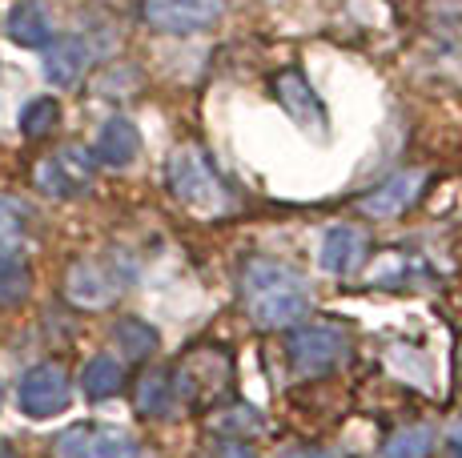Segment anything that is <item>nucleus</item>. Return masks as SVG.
Masks as SVG:
<instances>
[{"label": "nucleus", "instance_id": "f257e3e1", "mask_svg": "<svg viewBox=\"0 0 462 458\" xmlns=\"http://www.w3.org/2000/svg\"><path fill=\"white\" fill-rule=\"evenodd\" d=\"M242 298L250 318L265 330L298 322L310 310V286L273 258H250L242 266Z\"/></svg>", "mask_w": 462, "mask_h": 458}, {"label": "nucleus", "instance_id": "f03ea898", "mask_svg": "<svg viewBox=\"0 0 462 458\" xmlns=\"http://www.w3.org/2000/svg\"><path fill=\"white\" fill-rule=\"evenodd\" d=\"M169 189L181 206H189L193 214H229L234 209V193H229L226 178L217 173V165L206 157L201 145H177L169 153Z\"/></svg>", "mask_w": 462, "mask_h": 458}, {"label": "nucleus", "instance_id": "7ed1b4c3", "mask_svg": "<svg viewBox=\"0 0 462 458\" xmlns=\"http://www.w3.org/2000/svg\"><path fill=\"white\" fill-rule=\"evenodd\" d=\"M350 354V334L337 322H310L298 325L286 342V358L294 366L298 378H322L330 374L337 362H346Z\"/></svg>", "mask_w": 462, "mask_h": 458}, {"label": "nucleus", "instance_id": "20e7f679", "mask_svg": "<svg viewBox=\"0 0 462 458\" xmlns=\"http://www.w3.org/2000/svg\"><path fill=\"white\" fill-rule=\"evenodd\" d=\"M173 382L177 402H193V407H206L221 390L229 386V358L226 350L217 346H198L177 362V374L169 378Z\"/></svg>", "mask_w": 462, "mask_h": 458}, {"label": "nucleus", "instance_id": "39448f33", "mask_svg": "<svg viewBox=\"0 0 462 458\" xmlns=\"http://www.w3.org/2000/svg\"><path fill=\"white\" fill-rule=\"evenodd\" d=\"M226 13V0H145V21L173 37L213 29Z\"/></svg>", "mask_w": 462, "mask_h": 458}, {"label": "nucleus", "instance_id": "423d86ee", "mask_svg": "<svg viewBox=\"0 0 462 458\" xmlns=\"http://www.w3.org/2000/svg\"><path fill=\"white\" fill-rule=\"evenodd\" d=\"M16 407L29 418H52L69 407V378L60 366H32L16 386Z\"/></svg>", "mask_w": 462, "mask_h": 458}, {"label": "nucleus", "instance_id": "0eeeda50", "mask_svg": "<svg viewBox=\"0 0 462 458\" xmlns=\"http://www.w3.org/2000/svg\"><path fill=\"white\" fill-rule=\"evenodd\" d=\"M125 274H117L113 261H77L69 270V298L85 310H105L109 302H117L125 289Z\"/></svg>", "mask_w": 462, "mask_h": 458}, {"label": "nucleus", "instance_id": "6e6552de", "mask_svg": "<svg viewBox=\"0 0 462 458\" xmlns=\"http://www.w3.org/2000/svg\"><path fill=\"white\" fill-rule=\"evenodd\" d=\"M273 96H278V105L290 113V121H294L298 129H306V133H326V125H330L326 105L318 101V93L310 89V81L298 69H282V73L273 77Z\"/></svg>", "mask_w": 462, "mask_h": 458}, {"label": "nucleus", "instance_id": "1a4fd4ad", "mask_svg": "<svg viewBox=\"0 0 462 458\" xmlns=\"http://www.w3.org/2000/svg\"><path fill=\"white\" fill-rule=\"evenodd\" d=\"M60 458H145L141 446L125 430H97V426H73L57 443Z\"/></svg>", "mask_w": 462, "mask_h": 458}, {"label": "nucleus", "instance_id": "9d476101", "mask_svg": "<svg viewBox=\"0 0 462 458\" xmlns=\"http://www.w3.org/2000/svg\"><path fill=\"white\" fill-rule=\"evenodd\" d=\"M88 178H93V157L85 149H60L37 169V185L49 197H77L88 189Z\"/></svg>", "mask_w": 462, "mask_h": 458}, {"label": "nucleus", "instance_id": "9b49d317", "mask_svg": "<svg viewBox=\"0 0 462 458\" xmlns=\"http://www.w3.org/2000/svg\"><path fill=\"white\" fill-rule=\"evenodd\" d=\"M422 189H426V173L422 169H402V173H394V178L382 181L378 189H370L366 197L358 201V209L366 217H394V214H402V209H411L414 201L422 197Z\"/></svg>", "mask_w": 462, "mask_h": 458}, {"label": "nucleus", "instance_id": "f8f14e48", "mask_svg": "<svg viewBox=\"0 0 462 458\" xmlns=\"http://www.w3.org/2000/svg\"><path fill=\"white\" fill-rule=\"evenodd\" d=\"M362 258H366V234H362L358 225L350 222H337L322 234V250H318V261H322L326 274H354V270L362 266Z\"/></svg>", "mask_w": 462, "mask_h": 458}, {"label": "nucleus", "instance_id": "ddd939ff", "mask_svg": "<svg viewBox=\"0 0 462 458\" xmlns=\"http://www.w3.org/2000/svg\"><path fill=\"white\" fill-rule=\"evenodd\" d=\"M5 32L21 49H49L52 45V16L41 0H16L5 16Z\"/></svg>", "mask_w": 462, "mask_h": 458}, {"label": "nucleus", "instance_id": "4468645a", "mask_svg": "<svg viewBox=\"0 0 462 458\" xmlns=\"http://www.w3.org/2000/svg\"><path fill=\"white\" fill-rule=\"evenodd\" d=\"M141 153V133L129 117H109L97 133V161L109 169H125Z\"/></svg>", "mask_w": 462, "mask_h": 458}, {"label": "nucleus", "instance_id": "2eb2a0df", "mask_svg": "<svg viewBox=\"0 0 462 458\" xmlns=\"http://www.w3.org/2000/svg\"><path fill=\"white\" fill-rule=\"evenodd\" d=\"M88 60H93V45L85 37H69L44 49V77L52 85H77L85 77Z\"/></svg>", "mask_w": 462, "mask_h": 458}, {"label": "nucleus", "instance_id": "dca6fc26", "mask_svg": "<svg viewBox=\"0 0 462 458\" xmlns=\"http://www.w3.org/2000/svg\"><path fill=\"white\" fill-rule=\"evenodd\" d=\"M81 386L88 398H113V394L125 386V370L113 354H97L88 358V366L81 370Z\"/></svg>", "mask_w": 462, "mask_h": 458}, {"label": "nucleus", "instance_id": "f3484780", "mask_svg": "<svg viewBox=\"0 0 462 458\" xmlns=\"http://www.w3.org/2000/svg\"><path fill=\"white\" fill-rule=\"evenodd\" d=\"M32 289L29 261L16 253H0V306H21Z\"/></svg>", "mask_w": 462, "mask_h": 458}, {"label": "nucleus", "instance_id": "a211bd4d", "mask_svg": "<svg viewBox=\"0 0 462 458\" xmlns=\"http://www.w3.org/2000/svg\"><path fill=\"white\" fill-rule=\"evenodd\" d=\"M173 382H169L165 374H145L137 386V410L149 414V418H165V414H173Z\"/></svg>", "mask_w": 462, "mask_h": 458}, {"label": "nucleus", "instance_id": "6ab92c4d", "mask_svg": "<svg viewBox=\"0 0 462 458\" xmlns=\"http://www.w3.org/2000/svg\"><path fill=\"white\" fill-rule=\"evenodd\" d=\"M430 451H434V430L411 426V430H398V435L382 446V458H430Z\"/></svg>", "mask_w": 462, "mask_h": 458}, {"label": "nucleus", "instance_id": "aec40b11", "mask_svg": "<svg viewBox=\"0 0 462 458\" xmlns=\"http://www.w3.org/2000/svg\"><path fill=\"white\" fill-rule=\"evenodd\" d=\"M113 338H117V346L125 350L129 358H145L157 350V330L145 322H137V318H121L117 330H113Z\"/></svg>", "mask_w": 462, "mask_h": 458}, {"label": "nucleus", "instance_id": "412c9836", "mask_svg": "<svg viewBox=\"0 0 462 458\" xmlns=\"http://www.w3.org/2000/svg\"><path fill=\"white\" fill-rule=\"evenodd\" d=\"M57 121H60V105L52 101V96H37V101H29L21 113V133L24 137H49L52 129H57Z\"/></svg>", "mask_w": 462, "mask_h": 458}, {"label": "nucleus", "instance_id": "4be33fe9", "mask_svg": "<svg viewBox=\"0 0 462 458\" xmlns=\"http://www.w3.org/2000/svg\"><path fill=\"white\" fill-rule=\"evenodd\" d=\"M24 229V209L16 201H0V242H13Z\"/></svg>", "mask_w": 462, "mask_h": 458}, {"label": "nucleus", "instance_id": "5701e85b", "mask_svg": "<svg viewBox=\"0 0 462 458\" xmlns=\"http://www.w3.org/2000/svg\"><path fill=\"white\" fill-rule=\"evenodd\" d=\"M447 458H462V422H455L447 435Z\"/></svg>", "mask_w": 462, "mask_h": 458}, {"label": "nucleus", "instance_id": "b1692460", "mask_svg": "<svg viewBox=\"0 0 462 458\" xmlns=\"http://www.w3.org/2000/svg\"><path fill=\"white\" fill-rule=\"evenodd\" d=\"M217 458H257V454L250 451V446H242V443H226L217 451Z\"/></svg>", "mask_w": 462, "mask_h": 458}, {"label": "nucleus", "instance_id": "393cba45", "mask_svg": "<svg viewBox=\"0 0 462 458\" xmlns=\"http://www.w3.org/2000/svg\"><path fill=\"white\" fill-rule=\"evenodd\" d=\"M0 458H16V451L13 446H0Z\"/></svg>", "mask_w": 462, "mask_h": 458}, {"label": "nucleus", "instance_id": "a878e982", "mask_svg": "<svg viewBox=\"0 0 462 458\" xmlns=\"http://www.w3.org/2000/svg\"><path fill=\"white\" fill-rule=\"evenodd\" d=\"M294 458H326V454H318V451H301V454H294Z\"/></svg>", "mask_w": 462, "mask_h": 458}]
</instances>
